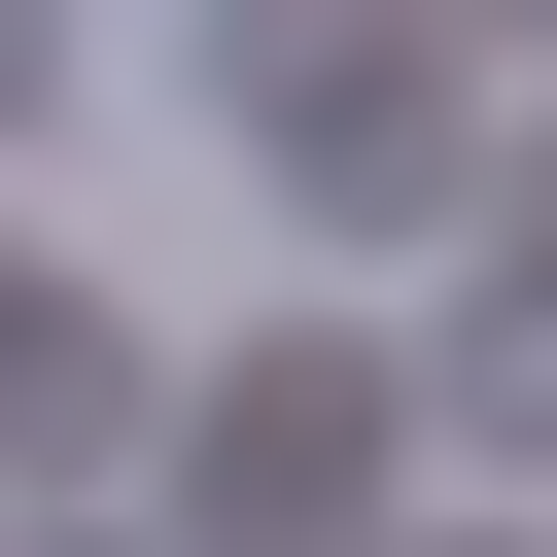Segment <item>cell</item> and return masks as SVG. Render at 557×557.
Returning <instances> with one entry per match:
<instances>
[{
	"instance_id": "cell-5",
	"label": "cell",
	"mask_w": 557,
	"mask_h": 557,
	"mask_svg": "<svg viewBox=\"0 0 557 557\" xmlns=\"http://www.w3.org/2000/svg\"><path fill=\"white\" fill-rule=\"evenodd\" d=\"M0 557H139V522H0Z\"/></svg>"
},
{
	"instance_id": "cell-4",
	"label": "cell",
	"mask_w": 557,
	"mask_h": 557,
	"mask_svg": "<svg viewBox=\"0 0 557 557\" xmlns=\"http://www.w3.org/2000/svg\"><path fill=\"white\" fill-rule=\"evenodd\" d=\"M453 418H487V453H557V209L487 244V313H453Z\"/></svg>"
},
{
	"instance_id": "cell-2",
	"label": "cell",
	"mask_w": 557,
	"mask_h": 557,
	"mask_svg": "<svg viewBox=\"0 0 557 557\" xmlns=\"http://www.w3.org/2000/svg\"><path fill=\"white\" fill-rule=\"evenodd\" d=\"M244 139H278L313 244H453V209H487V70H418V35H278Z\"/></svg>"
},
{
	"instance_id": "cell-1",
	"label": "cell",
	"mask_w": 557,
	"mask_h": 557,
	"mask_svg": "<svg viewBox=\"0 0 557 557\" xmlns=\"http://www.w3.org/2000/svg\"><path fill=\"white\" fill-rule=\"evenodd\" d=\"M348 487H383V313H278V348L174 383V522L139 557H348Z\"/></svg>"
},
{
	"instance_id": "cell-3",
	"label": "cell",
	"mask_w": 557,
	"mask_h": 557,
	"mask_svg": "<svg viewBox=\"0 0 557 557\" xmlns=\"http://www.w3.org/2000/svg\"><path fill=\"white\" fill-rule=\"evenodd\" d=\"M174 383H139V313H70L35 244H0V453H139Z\"/></svg>"
},
{
	"instance_id": "cell-6",
	"label": "cell",
	"mask_w": 557,
	"mask_h": 557,
	"mask_svg": "<svg viewBox=\"0 0 557 557\" xmlns=\"http://www.w3.org/2000/svg\"><path fill=\"white\" fill-rule=\"evenodd\" d=\"M487 557H522V522H487Z\"/></svg>"
}]
</instances>
